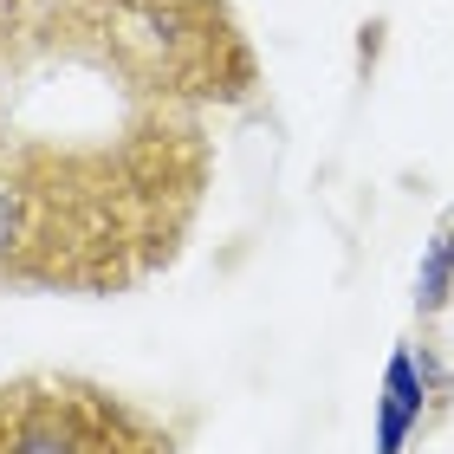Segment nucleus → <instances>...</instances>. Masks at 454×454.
I'll use <instances>...</instances> for the list:
<instances>
[{
    "label": "nucleus",
    "mask_w": 454,
    "mask_h": 454,
    "mask_svg": "<svg viewBox=\"0 0 454 454\" xmlns=\"http://www.w3.org/2000/svg\"><path fill=\"white\" fill-rule=\"evenodd\" d=\"M143 409L85 377L0 383V454H117Z\"/></svg>",
    "instance_id": "nucleus-1"
},
{
    "label": "nucleus",
    "mask_w": 454,
    "mask_h": 454,
    "mask_svg": "<svg viewBox=\"0 0 454 454\" xmlns=\"http://www.w3.org/2000/svg\"><path fill=\"white\" fill-rule=\"evenodd\" d=\"M422 409H428V364L409 344H396L383 364V389H377V454H409Z\"/></svg>",
    "instance_id": "nucleus-2"
},
{
    "label": "nucleus",
    "mask_w": 454,
    "mask_h": 454,
    "mask_svg": "<svg viewBox=\"0 0 454 454\" xmlns=\"http://www.w3.org/2000/svg\"><path fill=\"white\" fill-rule=\"evenodd\" d=\"M454 299V221H442L422 247V266H416V312L422 318H442Z\"/></svg>",
    "instance_id": "nucleus-3"
},
{
    "label": "nucleus",
    "mask_w": 454,
    "mask_h": 454,
    "mask_svg": "<svg viewBox=\"0 0 454 454\" xmlns=\"http://www.w3.org/2000/svg\"><path fill=\"white\" fill-rule=\"evenodd\" d=\"M117 454H182V442H176V428H162L156 416H137V428L123 435Z\"/></svg>",
    "instance_id": "nucleus-4"
}]
</instances>
